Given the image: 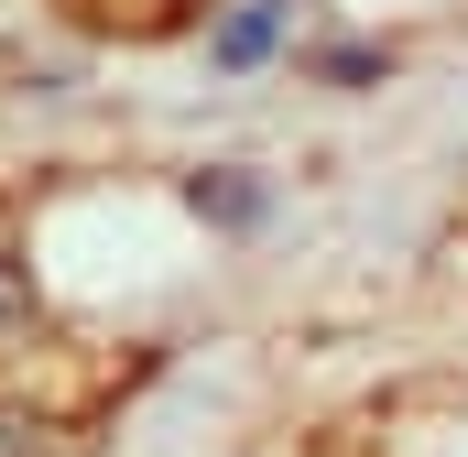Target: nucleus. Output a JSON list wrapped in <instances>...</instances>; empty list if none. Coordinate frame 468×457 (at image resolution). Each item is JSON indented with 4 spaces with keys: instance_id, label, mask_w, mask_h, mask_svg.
I'll return each mask as SVG.
<instances>
[{
    "instance_id": "nucleus-3",
    "label": "nucleus",
    "mask_w": 468,
    "mask_h": 457,
    "mask_svg": "<svg viewBox=\"0 0 468 457\" xmlns=\"http://www.w3.org/2000/svg\"><path fill=\"white\" fill-rule=\"evenodd\" d=\"M88 11H99V22H120V0H88ZM175 11H186V0H131V22H142V33H153V22H175Z\"/></svg>"
},
{
    "instance_id": "nucleus-4",
    "label": "nucleus",
    "mask_w": 468,
    "mask_h": 457,
    "mask_svg": "<svg viewBox=\"0 0 468 457\" xmlns=\"http://www.w3.org/2000/svg\"><path fill=\"white\" fill-rule=\"evenodd\" d=\"M0 327H22V272L0 261Z\"/></svg>"
},
{
    "instance_id": "nucleus-1",
    "label": "nucleus",
    "mask_w": 468,
    "mask_h": 457,
    "mask_svg": "<svg viewBox=\"0 0 468 457\" xmlns=\"http://www.w3.org/2000/svg\"><path fill=\"white\" fill-rule=\"evenodd\" d=\"M272 33H283V0H239L229 22L207 33V55H218V66H261V55H272Z\"/></svg>"
},
{
    "instance_id": "nucleus-2",
    "label": "nucleus",
    "mask_w": 468,
    "mask_h": 457,
    "mask_svg": "<svg viewBox=\"0 0 468 457\" xmlns=\"http://www.w3.org/2000/svg\"><path fill=\"white\" fill-rule=\"evenodd\" d=\"M0 457H55V425H22V414H0Z\"/></svg>"
}]
</instances>
